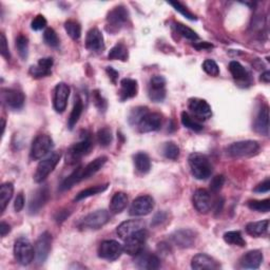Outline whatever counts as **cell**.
<instances>
[{"mask_svg": "<svg viewBox=\"0 0 270 270\" xmlns=\"http://www.w3.org/2000/svg\"><path fill=\"white\" fill-rule=\"evenodd\" d=\"M52 245V236L48 231H45L40 234V237L35 243V259L38 264H43L47 261Z\"/></svg>", "mask_w": 270, "mask_h": 270, "instance_id": "cell-12", "label": "cell"}, {"mask_svg": "<svg viewBox=\"0 0 270 270\" xmlns=\"http://www.w3.org/2000/svg\"><path fill=\"white\" fill-rule=\"evenodd\" d=\"M169 239L173 245L181 249H187L194 246L196 241V232L191 229H180L173 232Z\"/></svg>", "mask_w": 270, "mask_h": 270, "instance_id": "cell-13", "label": "cell"}, {"mask_svg": "<svg viewBox=\"0 0 270 270\" xmlns=\"http://www.w3.org/2000/svg\"><path fill=\"white\" fill-rule=\"evenodd\" d=\"M93 100H94V104L95 107H96L99 112H106L107 108H108V103L107 100L103 98L102 95L100 94V92L98 90H95L93 92Z\"/></svg>", "mask_w": 270, "mask_h": 270, "instance_id": "cell-51", "label": "cell"}, {"mask_svg": "<svg viewBox=\"0 0 270 270\" xmlns=\"http://www.w3.org/2000/svg\"><path fill=\"white\" fill-rule=\"evenodd\" d=\"M83 111H84V102L80 97H77L75 99V103L68 120V127L70 130H73V128L76 126L77 121L80 120L83 114Z\"/></svg>", "mask_w": 270, "mask_h": 270, "instance_id": "cell-34", "label": "cell"}, {"mask_svg": "<svg viewBox=\"0 0 270 270\" xmlns=\"http://www.w3.org/2000/svg\"><path fill=\"white\" fill-rule=\"evenodd\" d=\"M260 145L256 141H242L233 143L227 147L226 152L232 159L252 158L259 153Z\"/></svg>", "mask_w": 270, "mask_h": 270, "instance_id": "cell-2", "label": "cell"}, {"mask_svg": "<svg viewBox=\"0 0 270 270\" xmlns=\"http://www.w3.org/2000/svg\"><path fill=\"white\" fill-rule=\"evenodd\" d=\"M108 58L110 60H121V62H127L129 58V52L127 47L124 43H117V45H115L110 50Z\"/></svg>", "mask_w": 270, "mask_h": 270, "instance_id": "cell-36", "label": "cell"}, {"mask_svg": "<svg viewBox=\"0 0 270 270\" xmlns=\"http://www.w3.org/2000/svg\"><path fill=\"white\" fill-rule=\"evenodd\" d=\"M69 96H70V87L65 83H59L55 87L53 99V106L57 113L65 112L68 104Z\"/></svg>", "mask_w": 270, "mask_h": 270, "instance_id": "cell-18", "label": "cell"}, {"mask_svg": "<svg viewBox=\"0 0 270 270\" xmlns=\"http://www.w3.org/2000/svg\"><path fill=\"white\" fill-rule=\"evenodd\" d=\"M149 111H148V108H146V107H136V108L132 109V111L130 112L129 117H128L129 124L131 126H137L139 121H141V119Z\"/></svg>", "mask_w": 270, "mask_h": 270, "instance_id": "cell-44", "label": "cell"}, {"mask_svg": "<svg viewBox=\"0 0 270 270\" xmlns=\"http://www.w3.org/2000/svg\"><path fill=\"white\" fill-rule=\"evenodd\" d=\"M135 266L139 269H159L161 267V260L156 255L143 250L135 257Z\"/></svg>", "mask_w": 270, "mask_h": 270, "instance_id": "cell-22", "label": "cell"}, {"mask_svg": "<svg viewBox=\"0 0 270 270\" xmlns=\"http://www.w3.org/2000/svg\"><path fill=\"white\" fill-rule=\"evenodd\" d=\"M137 92L138 85L135 80H131V78H124V80H121L119 91V99L121 101L135 97Z\"/></svg>", "mask_w": 270, "mask_h": 270, "instance_id": "cell-29", "label": "cell"}, {"mask_svg": "<svg viewBox=\"0 0 270 270\" xmlns=\"http://www.w3.org/2000/svg\"><path fill=\"white\" fill-rule=\"evenodd\" d=\"M193 47L198 50V51H202V50H211L213 48V45H211V43L209 42H198V43H194Z\"/></svg>", "mask_w": 270, "mask_h": 270, "instance_id": "cell-59", "label": "cell"}, {"mask_svg": "<svg viewBox=\"0 0 270 270\" xmlns=\"http://www.w3.org/2000/svg\"><path fill=\"white\" fill-rule=\"evenodd\" d=\"M180 118H181L182 126L190 130H192V131L194 132H199L204 129L203 125L201 123H198V121L191 116L188 112H182Z\"/></svg>", "mask_w": 270, "mask_h": 270, "instance_id": "cell-40", "label": "cell"}, {"mask_svg": "<svg viewBox=\"0 0 270 270\" xmlns=\"http://www.w3.org/2000/svg\"><path fill=\"white\" fill-rule=\"evenodd\" d=\"M53 58L45 57L38 60L36 65H34L30 68V75L33 78H41L49 76L52 73V67H53Z\"/></svg>", "mask_w": 270, "mask_h": 270, "instance_id": "cell-24", "label": "cell"}, {"mask_svg": "<svg viewBox=\"0 0 270 270\" xmlns=\"http://www.w3.org/2000/svg\"><path fill=\"white\" fill-rule=\"evenodd\" d=\"M128 196L125 192H116L112 196L110 202V211L113 214H118L127 207Z\"/></svg>", "mask_w": 270, "mask_h": 270, "instance_id": "cell-32", "label": "cell"}, {"mask_svg": "<svg viewBox=\"0 0 270 270\" xmlns=\"http://www.w3.org/2000/svg\"><path fill=\"white\" fill-rule=\"evenodd\" d=\"M163 154L166 159L176 161L180 156V148L176 143H173V142L166 143L163 146Z\"/></svg>", "mask_w": 270, "mask_h": 270, "instance_id": "cell-43", "label": "cell"}, {"mask_svg": "<svg viewBox=\"0 0 270 270\" xmlns=\"http://www.w3.org/2000/svg\"><path fill=\"white\" fill-rule=\"evenodd\" d=\"M110 221V213L101 209L95 212L89 213L78 224V227L84 230H97L103 227Z\"/></svg>", "mask_w": 270, "mask_h": 270, "instance_id": "cell-6", "label": "cell"}, {"mask_svg": "<svg viewBox=\"0 0 270 270\" xmlns=\"http://www.w3.org/2000/svg\"><path fill=\"white\" fill-rule=\"evenodd\" d=\"M229 71L233 77V80L236 81L239 85H251V76L247 70L244 68L239 62L233 60L229 64Z\"/></svg>", "mask_w": 270, "mask_h": 270, "instance_id": "cell-28", "label": "cell"}, {"mask_svg": "<svg viewBox=\"0 0 270 270\" xmlns=\"http://www.w3.org/2000/svg\"><path fill=\"white\" fill-rule=\"evenodd\" d=\"M188 109L197 119H208L212 115L211 107L205 99L192 97L188 100Z\"/></svg>", "mask_w": 270, "mask_h": 270, "instance_id": "cell-17", "label": "cell"}, {"mask_svg": "<svg viewBox=\"0 0 270 270\" xmlns=\"http://www.w3.org/2000/svg\"><path fill=\"white\" fill-rule=\"evenodd\" d=\"M108 186L109 185L106 184V185H97V186H94V187L87 188V189L81 191V192L75 196L74 201L75 202H81V201H83V199H85V198H88L90 196H93V195H96L98 193H101V192H103V191H106L108 189Z\"/></svg>", "mask_w": 270, "mask_h": 270, "instance_id": "cell-37", "label": "cell"}, {"mask_svg": "<svg viewBox=\"0 0 270 270\" xmlns=\"http://www.w3.org/2000/svg\"><path fill=\"white\" fill-rule=\"evenodd\" d=\"M112 139H113V135H112V131H111L110 128L104 127V128H101L98 130L97 142L101 147L106 148V147L110 146L112 143Z\"/></svg>", "mask_w": 270, "mask_h": 270, "instance_id": "cell-45", "label": "cell"}, {"mask_svg": "<svg viewBox=\"0 0 270 270\" xmlns=\"http://www.w3.org/2000/svg\"><path fill=\"white\" fill-rule=\"evenodd\" d=\"M162 123H163V117L160 113L148 112L138 123L137 128H138V131L142 133L154 132L161 129Z\"/></svg>", "mask_w": 270, "mask_h": 270, "instance_id": "cell-15", "label": "cell"}, {"mask_svg": "<svg viewBox=\"0 0 270 270\" xmlns=\"http://www.w3.org/2000/svg\"><path fill=\"white\" fill-rule=\"evenodd\" d=\"M263 254L260 250H251L240 259V265L245 269H258L263 262Z\"/></svg>", "mask_w": 270, "mask_h": 270, "instance_id": "cell-27", "label": "cell"}, {"mask_svg": "<svg viewBox=\"0 0 270 270\" xmlns=\"http://www.w3.org/2000/svg\"><path fill=\"white\" fill-rule=\"evenodd\" d=\"M224 241L233 246L244 247L246 245V241L243 239L240 231H228L224 234Z\"/></svg>", "mask_w": 270, "mask_h": 270, "instance_id": "cell-41", "label": "cell"}, {"mask_svg": "<svg viewBox=\"0 0 270 270\" xmlns=\"http://www.w3.org/2000/svg\"><path fill=\"white\" fill-rule=\"evenodd\" d=\"M47 19L43 15H37L31 23V28L34 31H40L47 27Z\"/></svg>", "mask_w": 270, "mask_h": 270, "instance_id": "cell-52", "label": "cell"}, {"mask_svg": "<svg viewBox=\"0 0 270 270\" xmlns=\"http://www.w3.org/2000/svg\"><path fill=\"white\" fill-rule=\"evenodd\" d=\"M148 95L153 102H162L166 97V80L161 75L151 77L148 87Z\"/></svg>", "mask_w": 270, "mask_h": 270, "instance_id": "cell-11", "label": "cell"}, {"mask_svg": "<svg viewBox=\"0 0 270 270\" xmlns=\"http://www.w3.org/2000/svg\"><path fill=\"white\" fill-rule=\"evenodd\" d=\"M54 147L53 139L47 134H39L33 141L31 147V159L32 160H40L43 156H46Z\"/></svg>", "mask_w": 270, "mask_h": 270, "instance_id": "cell-7", "label": "cell"}, {"mask_svg": "<svg viewBox=\"0 0 270 270\" xmlns=\"http://www.w3.org/2000/svg\"><path fill=\"white\" fill-rule=\"evenodd\" d=\"M203 70L204 71L210 76H217L220 74V68L217 66V64L212 59H206L204 64H203Z\"/></svg>", "mask_w": 270, "mask_h": 270, "instance_id": "cell-49", "label": "cell"}, {"mask_svg": "<svg viewBox=\"0 0 270 270\" xmlns=\"http://www.w3.org/2000/svg\"><path fill=\"white\" fill-rule=\"evenodd\" d=\"M174 27H176V30L181 35V36L185 37L186 39L192 40V41L198 39V35L192 29L186 27L185 24L176 23V24H174Z\"/></svg>", "mask_w": 270, "mask_h": 270, "instance_id": "cell-47", "label": "cell"}, {"mask_svg": "<svg viewBox=\"0 0 270 270\" xmlns=\"http://www.w3.org/2000/svg\"><path fill=\"white\" fill-rule=\"evenodd\" d=\"M269 190H270V180H269V179H266L263 182H261V184H259L254 189L255 192H258V193H267V192H269Z\"/></svg>", "mask_w": 270, "mask_h": 270, "instance_id": "cell-55", "label": "cell"}, {"mask_svg": "<svg viewBox=\"0 0 270 270\" xmlns=\"http://www.w3.org/2000/svg\"><path fill=\"white\" fill-rule=\"evenodd\" d=\"M248 207H249V209H251V210H254V211L267 213L270 211V199L266 198V199H263V201H257V199H254V201H249Z\"/></svg>", "mask_w": 270, "mask_h": 270, "instance_id": "cell-46", "label": "cell"}, {"mask_svg": "<svg viewBox=\"0 0 270 270\" xmlns=\"http://www.w3.org/2000/svg\"><path fill=\"white\" fill-rule=\"evenodd\" d=\"M124 251V247L120 243L114 240H107L100 243L98 247V257L107 261L117 260Z\"/></svg>", "mask_w": 270, "mask_h": 270, "instance_id": "cell-10", "label": "cell"}, {"mask_svg": "<svg viewBox=\"0 0 270 270\" xmlns=\"http://www.w3.org/2000/svg\"><path fill=\"white\" fill-rule=\"evenodd\" d=\"M14 193V186L12 182H4L0 188V205H1V212L5 210V208L11 201Z\"/></svg>", "mask_w": 270, "mask_h": 270, "instance_id": "cell-35", "label": "cell"}, {"mask_svg": "<svg viewBox=\"0 0 270 270\" xmlns=\"http://www.w3.org/2000/svg\"><path fill=\"white\" fill-rule=\"evenodd\" d=\"M191 267L196 270L201 269H209V270H214L219 269L221 266L219 262L212 257L208 256L206 254H198L193 257L192 261H191Z\"/></svg>", "mask_w": 270, "mask_h": 270, "instance_id": "cell-26", "label": "cell"}, {"mask_svg": "<svg viewBox=\"0 0 270 270\" xmlns=\"http://www.w3.org/2000/svg\"><path fill=\"white\" fill-rule=\"evenodd\" d=\"M1 99L7 108L12 110H20L24 104L25 96L19 90L4 88L1 90Z\"/></svg>", "mask_w": 270, "mask_h": 270, "instance_id": "cell-16", "label": "cell"}, {"mask_svg": "<svg viewBox=\"0 0 270 270\" xmlns=\"http://www.w3.org/2000/svg\"><path fill=\"white\" fill-rule=\"evenodd\" d=\"M147 236L148 232L145 228L131 234V236L125 240V245L123 246L124 251L132 257H136L138 254H141L144 250Z\"/></svg>", "mask_w": 270, "mask_h": 270, "instance_id": "cell-9", "label": "cell"}, {"mask_svg": "<svg viewBox=\"0 0 270 270\" xmlns=\"http://www.w3.org/2000/svg\"><path fill=\"white\" fill-rule=\"evenodd\" d=\"M129 12L124 5L113 7L107 16V30L110 33H116L126 27L129 21Z\"/></svg>", "mask_w": 270, "mask_h": 270, "instance_id": "cell-4", "label": "cell"}, {"mask_svg": "<svg viewBox=\"0 0 270 270\" xmlns=\"http://www.w3.org/2000/svg\"><path fill=\"white\" fill-rule=\"evenodd\" d=\"M188 162L191 172L196 180H203L211 177L212 165L206 155L202 153H192L189 155Z\"/></svg>", "mask_w": 270, "mask_h": 270, "instance_id": "cell-1", "label": "cell"}, {"mask_svg": "<svg viewBox=\"0 0 270 270\" xmlns=\"http://www.w3.org/2000/svg\"><path fill=\"white\" fill-rule=\"evenodd\" d=\"M261 81L266 83V84H269V82H270V72L265 71L262 75H261Z\"/></svg>", "mask_w": 270, "mask_h": 270, "instance_id": "cell-62", "label": "cell"}, {"mask_svg": "<svg viewBox=\"0 0 270 270\" xmlns=\"http://www.w3.org/2000/svg\"><path fill=\"white\" fill-rule=\"evenodd\" d=\"M135 169L142 174H146L151 169L150 158L144 152H138L134 155Z\"/></svg>", "mask_w": 270, "mask_h": 270, "instance_id": "cell-33", "label": "cell"}, {"mask_svg": "<svg viewBox=\"0 0 270 270\" xmlns=\"http://www.w3.org/2000/svg\"><path fill=\"white\" fill-rule=\"evenodd\" d=\"M10 231H11V226L4 222H1V224H0V233H1V237L4 238Z\"/></svg>", "mask_w": 270, "mask_h": 270, "instance_id": "cell-60", "label": "cell"}, {"mask_svg": "<svg viewBox=\"0 0 270 270\" xmlns=\"http://www.w3.org/2000/svg\"><path fill=\"white\" fill-rule=\"evenodd\" d=\"M269 228V221L264 220L260 222H251L246 226V232L251 237L260 238L263 237L268 232Z\"/></svg>", "mask_w": 270, "mask_h": 270, "instance_id": "cell-31", "label": "cell"}, {"mask_svg": "<svg viewBox=\"0 0 270 270\" xmlns=\"http://www.w3.org/2000/svg\"><path fill=\"white\" fill-rule=\"evenodd\" d=\"M16 49L22 60H25L29 56V39L24 35H19L16 38Z\"/></svg>", "mask_w": 270, "mask_h": 270, "instance_id": "cell-42", "label": "cell"}, {"mask_svg": "<svg viewBox=\"0 0 270 270\" xmlns=\"http://www.w3.org/2000/svg\"><path fill=\"white\" fill-rule=\"evenodd\" d=\"M14 256L19 264L29 265L35 258V248L28 239L20 238L14 244Z\"/></svg>", "mask_w": 270, "mask_h": 270, "instance_id": "cell-5", "label": "cell"}, {"mask_svg": "<svg viewBox=\"0 0 270 270\" xmlns=\"http://www.w3.org/2000/svg\"><path fill=\"white\" fill-rule=\"evenodd\" d=\"M60 159H62V153L54 152L48 156L46 160L41 161L36 168V172L34 174V180L36 182L45 180L50 176V173L55 169Z\"/></svg>", "mask_w": 270, "mask_h": 270, "instance_id": "cell-8", "label": "cell"}, {"mask_svg": "<svg viewBox=\"0 0 270 270\" xmlns=\"http://www.w3.org/2000/svg\"><path fill=\"white\" fill-rule=\"evenodd\" d=\"M154 208V199L149 195L136 197L129 209V214L132 216H144L149 214Z\"/></svg>", "mask_w": 270, "mask_h": 270, "instance_id": "cell-14", "label": "cell"}, {"mask_svg": "<svg viewBox=\"0 0 270 270\" xmlns=\"http://www.w3.org/2000/svg\"><path fill=\"white\" fill-rule=\"evenodd\" d=\"M166 217H167V215H166V213H165V212H159V213H156L155 216L153 217L151 225H153V226L161 225L165 220H166Z\"/></svg>", "mask_w": 270, "mask_h": 270, "instance_id": "cell-57", "label": "cell"}, {"mask_svg": "<svg viewBox=\"0 0 270 270\" xmlns=\"http://www.w3.org/2000/svg\"><path fill=\"white\" fill-rule=\"evenodd\" d=\"M82 167L77 168L75 171H73L70 176L65 179V180L62 182V185H60L59 189L62 191H66L71 189L74 185L78 184V182L82 181Z\"/></svg>", "mask_w": 270, "mask_h": 270, "instance_id": "cell-38", "label": "cell"}, {"mask_svg": "<svg viewBox=\"0 0 270 270\" xmlns=\"http://www.w3.org/2000/svg\"><path fill=\"white\" fill-rule=\"evenodd\" d=\"M193 205L199 213H207L211 208L210 193L206 189H197L193 194Z\"/></svg>", "mask_w": 270, "mask_h": 270, "instance_id": "cell-25", "label": "cell"}, {"mask_svg": "<svg viewBox=\"0 0 270 270\" xmlns=\"http://www.w3.org/2000/svg\"><path fill=\"white\" fill-rule=\"evenodd\" d=\"M145 228V222L142 220H129L126 222H123L116 229V232L118 237L123 240H126L131 234L135 233L136 231H139Z\"/></svg>", "mask_w": 270, "mask_h": 270, "instance_id": "cell-23", "label": "cell"}, {"mask_svg": "<svg viewBox=\"0 0 270 270\" xmlns=\"http://www.w3.org/2000/svg\"><path fill=\"white\" fill-rule=\"evenodd\" d=\"M2 134L4 133V129H5V120L2 118Z\"/></svg>", "mask_w": 270, "mask_h": 270, "instance_id": "cell-63", "label": "cell"}, {"mask_svg": "<svg viewBox=\"0 0 270 270\" xmlns=\"http://www.w3.org/2000/svg\"><path fill=\"white\" fill-rule=\"evenodd\" d=\"M92 148V139L90 133L85 131V134L82 136V141L77 144H74L69 148L67 151L66 162L69 165H74L80 162L85 155L88 154Z\"/></svg>", "mask_w": 270, "mask_h": 270, "instance_id": "cell-3", "label": "cell"}, {"mask_svg": "<svg viewBox=\"0 0 270 270\" xmlns=\"http://www.w3.org/2000/svg\"><path fill=\"white\" fill-rule=\"evenodd\" d=\"M49 196H50V192H49V188L47 186H43L35 191L33 195L31 196L30 203H29L30 214L38 213L40 211V209L47 204Z\"/></svg>", "mask_w": 270, "mask_h": 270, "instance_id": "cell-20", "label": "cell"}, {"mask_svg": "<svg viewBox=\"0 0 270 270\" xmlns=\"http://www.w3.org/2000/svg\"><path fill=\"white\" fill-rule=\"evenodd\" d=\"M225 182V178L224 176H216L212 179L210 182V190L213 193H217L219 191L223 188Z\"/></svg>", "mask_w": 270, "mask_h": 270, "instance_id": "cell-53", "label": "cell"}, {"mask_svg": "<svg viewBox=\"0 0 270 270\" xmlns=\"http://www.w3.org/2000/svg\"><path fill=\"white\" fill-rule=\"evenodd\" d=\"M23 207H24V196L22 193H19L15 199L14 209H15L16 212H20L23 209Z\"/></svg>", "mask_w": 270, "mask_h": 270, "instance_id": "cell-56", "label": "cell"}, {"mask_svg": "<svg viewBox=\"0 0 270 270\" xmlns=\"http://www.w3.org/2000/svg\"><path fill=\"white\" fill-rule=\"evenodd\" d=\"M86 48L93 53H100L104 50V41L101 32L97 28L91 29L86 37Z\"/></svg>", "mask_w": 270, "mask_h": 270, "instance_id": "cell-21", "label": "cell"}, {"mask_svg": "<svg viewBox=\"0 0 270 270\" xmlns=\"http://www.w3.org/2000/svg\"><path fill=\"white\" fill-rule=\"evenodd\" d=\"M223 205H224V199L221 198V199H217V202L215 204V212L216 213H220L222 211V208H223Z\"/></svg>", "mask_w": 270, "mask_h": 270, "instance_id": "cell-61", "label": "cell"}, {"mask_svg": "<svg viewBox=\"0 0 270 270\" xmlns=\"http://www.w3.org/2000/svg\"><path fill=\"white\" fill-rule=\"evenodd\" d=\"M170 5H172L174 8H176V11H178L179 13H180L182 16H185L187 19L189 20H196V16L194 14L191 13L188 8L184 5V4H181L180 2L179 1H170L169 2Z\"/></svg>", "mask_w": 270, "mask_h": 270, "instance_id": "cell-50", "label": "cell"}, {"mask_svg": "<svg viewBox=\"0 0 270 270\" xmlns=\"http://www.w3.org/2000/svg\"><path fill=\"white\" fill-rule=\"evenodd\" d=\"M43 40L51 48H57L59 46V38L56 32L52 28L46 29L45 33H43Z\"/></svg>", "mask_w": 270, "mask_h": 270, "instance_id": "cell-48", "label": "cell"}, {"mask_svg": "<svg viewBox=\"0 0 270 270\" xmlns=\"http://www.w3.org/2000/svg\"><path fill=\"white\" fill-rule=\"evenodd\" d=\"M106 72H107V74L109 75V78L112 81V83L116 84V82H117V80H118V76H119V73L116 71V70H115V69H113L112 67H108V68L106 69Z\"/></svg>", "mask_w": 270, "mask_h": 270, "instance_id": "cell-58", "label": "cell"}, {"mask_svg": "<svg viewBox=\"0 0 270 270\" xmlns=\"http://www.w3.org/2000/svg\"><path fill=\"white\" fill-rule=\"evenodd\" d=\"M254 130L264 136L269 135V107L266 103H262L260 107L254 123Z\"/></svg>", "mask_w": 270, "mask_h": 270, "instance_id": "cell-19", "label": "cell"}, {"mask_svg": "<svg viewBox=\"0 0 270 270\" xmlns=\"http://www.w3.org/2000/svg\"><path fill=\"white\" fill-rule=\"evenodd\" d=\"M65 30L68 33V35L71 37L73 40L77 41L80 40L82 37V27L80 22L76 20L70 19L65 22Z\"/></svg>", "mask_w": 270, "mask_h": 270, "instance_id": "cell-39", "label": "cell"}, {"mask_svg": "<svg viewBox=\"0 0 270 270\" xmlns=\"http://www.w3.org/2000/svg\"><path fill=\"white\" fill-rule=\"evenodd\" d=\"M0 52H1L2 57H4L6 60L11 58L10 50H8V46H7V40L3 33H1V35H0Z\"/></svg>", "mask_w": 270, "mask_h": 270, "instance_id": "cell-54", "label": "cell"}, {"mask_svg": "<svg viewBox=\"0 0 270 270\" xmlns=\"http://www.w3.org/2000/svg\"><path fill=\"white\" fill-rule=\"evenodd\" d=\"M107 161L108 159L106 156H100V158H97L96 160L89 163L86 167H82V180H84L94 176L95 173L98 172L104 166V164L107 163Z\"/></svg>", "mask_w": 270, "mask_h": 270, "instance_id": "cell-30", "label": "cell"}]
</instances>
